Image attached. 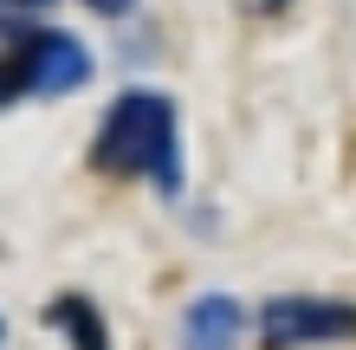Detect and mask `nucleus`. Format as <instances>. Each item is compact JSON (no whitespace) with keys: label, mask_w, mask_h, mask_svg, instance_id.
Segmentation results:
<instances>
[{"label":"nucleus","mask_w":356,"mask_h":350,"mask_svg":"<svg viewBox=\"0 0 356 350\" xmlns=\"http://www.w3.org/2000/svg\"><path fill=\"white\" fill-rule=\"evenodd\" d=\"M91 162L111 175H143L156 189H181V136H175V104L156 91H130L104 111V130L91 143Z\"/></svg>","instance_id":"nucleus-1"},{"label":"nucleus","mask_w":356,"mask_h":350,"mask_svg":"<svg viewBox=\"0 0 356 350\" xmlns=\"http://www.w3.org/2000/svg\"><path fill=\"white\" fill-rule=\"evenodd\" d=\"M85 78H91V52L72 33L39 26L0 58V104H13V97H58V91H78Z\"/></svg>","instance_id":"nucleus-2"},{"label":"nucleus","mask_w":356,"mask_h":350,"mask_svg":"<svg viewBox=\"0 0 356 350\" xmlns=\"http://www.w3.org/2000/svg\"><path fill=\"white\" fill-rule=\"evenodd\" d=\"M259 337L272 350H305V344H350L356 337V305L343 299H272L259 312Z\"/></svg>","instance_id":"nucleus-3"},{"label":"nucleus","mask_w":356,"mask_h":350,"mask_svg":"<svg viewBox=\"0 0 356 350\" xmlns=\"http://www.w3.org/2000/svg\"><path fill=\"white\" fill-rule=\"evenodd\" d=\"M246 344V312L234 299H195L181 318V350H240Z\"/></svg>","instance_id":"nucleus-4"},{"label":"nucleus","mask_w":356,"mask_h":350,"mask_svg":"<svg viewBox=\"0 0 356 350\" xmlns=\"http://www.w3.org/2000/svg\"><path fill=\"white\" fill-rule=\"evenodd\" d=\"M52 324L65 331V344H72V350H111L97 305H85V299H58V305H52Z\"/></svg>","instance_id":"nucleus-5"},{"label":"nucleus","mask_w":356,"mask_h":350,"mask_svg":"<svg viewBox=\"0 0 356 350\" xmlns=\"http://www.w3.org/2000/svg\"><path fill=\"white\" fill-rule=\"evenodd\" d=\"M46 0H0V26H19L26 13H39Z\"/></svg>","instance_id":"nucleus-6"},{"label":"nucleus","mask_w":356,"mask_h":350,"mask_svg":"<svg viewBox=\"0 0 356 350\" xmlns=\"http://www.w3.org/2000/svg\"><path fill=\"white\" fill-rule=\"evenodd\" d=\"M85 7H97V13H130L136 0H85Z\"/></svg>","instance_id":"nucleus-7"}]
</instances>
